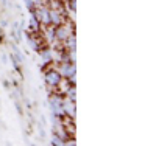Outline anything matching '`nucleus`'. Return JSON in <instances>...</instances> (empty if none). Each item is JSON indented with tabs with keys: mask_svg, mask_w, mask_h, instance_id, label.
<instances>
[{
	"mask_svg": "<svg viewBox=\"0 0 156 146\" xmlns=\"http://www.w3.org/2000/svg\"><path fill=\"white\" fill-rule=\"evenodd\" d=\"M33 2H34L36 8H37V6H42V5H44V2H42V0H33Z\"/></svg>",
	"mask_w": 156,
	"mask_h": 146,
	"instance_id": "obj_12",
	"label": "nucleus"
},
{
	"mask_svg": "<svg viewBox=\"0 0 156 146\" xmlns=\"http://www.w3.org/2000/svg\"><path fill=\"white\" fill-rule=\"evenodd\" d=\"M14 104H16V109H17V112H19V115H23V110H22V104H20L19 101H16Z\"/></svg>",
	"mask_w": 156,
	"mask_h": 146,
	"instance_id": "obj_11",
	"label": "nucleus"
},
{
	"mask_svg": "<svg viewBox=\"0 0 156 146\" xmlns=\"http://www.w3.org/2000/svg\"><path fill=\"white\" fill-rule=\"evenodd\" d=\"M67 9L70 12H75V9H76V0H67Z\"/></svg>",
	"mask_w": 156,
	"mask_h": 146,
	"instance_id": "obj_10",
	"label": "nucleus"
},
{
	"mask_svg": "<svg viewBox=\"0 0 156 146\" xmlns=\"http://www.w3.org/2000/svg\"><path fill=\"white\" fill-rule=\"evenodd\" d=\"M62 45H64V48H66L67 51H75V47H76V39H75V36L70 34L66 41L62 42Z\"/></svg>",
	"mask_w": 156,
	"mask_h": 146,
	"instance_id": "obj_7",
	"label": "nucleus"
},
{
	"mask_svg": "<svg viewBox=\"0 0 156 146\" xmlns=\"http://www.w3.org/2000/svg\"><path fill=\"white\" fill-rule=\"evenodd\" d=\"M51 144H55V146H62L64 144V140L61 137H58L56 134L51 135Z\"/></svg>",
	"mask_w": 156,
	"mask_h": 146,
	"instance_id": "obj_8",
	"label": "nucleus"
},
{
	"mask_svg": "<svg viewBox=\"0 0 156 146\" xmlns=\"http://www.w3.org/2000/svg\"><path fill=\"white\" fill-rule=\"evenodd\" d=\"M23 5H25V8H27L30 12L36 9V5H34V2H33V0H23Z\"/></svg>",
	"mask_w": 156,
	"mask_h": 146,
	"instance_id": "obj_9",
	"label": "nucleus"
},
{
	"mask_svg": "<svg viewBox=\"0 0 156 146\" xmlns=\"http://www.w3.org/2000/svg\"><path fill=\"white\" fill-rule=\"evenodd\" d=\"M75 72H76V69H75L73 62L67 61V62H61L59 64V73H61V76L66 78L70 84H75Z\"/></svg>",
	"mask_w": 156,
	"mask_h": 146,
	"instance_id": "obj_2",
	"label": "nucleus"
},
{
	"mask_svg": "<svg viewBox=\"0 0 156 146\" xmlns=\"http://www.w3.org/2000/svg\"><path fill=\"white\" fill-rule=\"evenodd\" d=\"M2 3H3V6H6L8 5V0H2Z\"/></svg>",
	"mask_w": 156,
	"mask_h": 146,
	"instance_id": "obj_15",
	"label": "nucleus"
},
{
	"mask_svg": "<svg viewBox=\"0 0 156 146\" xmlns=\"http://www.w3.org/2000/svg\"><path fill=\"white\" fill-rule=\"evenodd\" d=\"M62 110L67 118H75V101H72L69 98L62 100Z\"/></svg>",
	"mask_w": 156,
	"mask_h": 146,
	"instance_id": "obj_4",
	"label": "nucleus"
},
{
	"mask_svg": "<svg viewBox=\"0 0 156 146\" xmlns=\"http://www.w3.org/2000/svg\"><path fill=\"white\" fill-rule=\"evenodd\" d=\"M28 30L33 34H37L39 31H41V22H39L34 11H31V16H30V20H28Z\"/></svg>",
	"mask_w": 156,
	"mask_h": 146,
	"instance_id": "obj_5",
	"label": "nucleus"
},
{
	"mask_svg": "<svg viewBox=\"0 0 156 146\" xmlns=\"http://www.w3.org/2000/svg\"><path fill=\"white\" fill-rule=\"evenodd\" d=\"M5 41V33H3V30H0V42H3Z\"/></svg>",
	"mask_w": 156,
	"mask_h": 146,
	"instance_id": "obj_13",
	"label": "nucleus"
},
{
	"mask_svg": "<svg viewBox=\"0 0 156 146\" xmlns=\"http://www.w3.org/2000/svg\"><path fill=\"white\" fill-rule=\"evenodd\" d=\"M73 34V25L72 23H61L58 26H55V39H56V42H64L66 39Z\"/></svg>",
	"mask_w": 156,
	"mask_h": 146,
	"instance_id": "obj_3",
	"label": "nucleus"
},
{
	"mask_svg": "<svg viewBox=\"0 0 156 146\" xmlns=\"http://www.w3.org/2000/svg\"><path fill=\"white\" fill-rule=\"evenodd\" d=\"M3 86L6 87V89H9L11 86H9V81H8V79H5V81H3Z\"/></svg>",
	"mask_w": 156,
	"mask_h": 146,
	"instance_id": "obj_14",
	"label": "nucleus"
},
{
	"mask_svg": "<svg viewBox=\"0 0 156 146\" xmlns=\"http://www.w3.org/2000/svg\"><path fill=\"white\" fill-rule=\"evenodd\" d=\"M44 81H45V84H47L50 89H55V87H59V86H61L62 76H61L59 70H56V69H48V70H45V73H44Z\"/></svg>",
	"mask_w": 156,
	"mask_h": 146,
	"instance_id": "obj_1",
	"label": "nucleus"
},
{
	"mask_svg": "<svg viewBox=\"0 0 156 146\" xmlns=\"http://www.w3.org/2000/svg\"><path fill=\"white\" fill-rule=\"evenodd\" d=\"M39 56H41L42 59V64L47 65V64H51L55 59V51L51 48H42L41 51H39Z\"/></svg>",
	"mask_w": 156,
	"mask_h": 146,
	"instance_id": "obj_6",
	"label": "nucleus"
}]
</instances>
